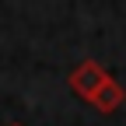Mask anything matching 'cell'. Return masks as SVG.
<instances>
[{"label": "cell", "instance_id": "obj_2", "mask_svg": "<svg viewBox=\"0 0 126 126\" xmlns=\"http://www.w3.org/2000/svg\"><path fill=\"white\" fill-rule=\"evenodd\" d=\"M123 102H126V88L116 81L112 74H109V81H105L98 91H94V98H91V105L98 109L102 116H112V112H119V105H123Z\"/></svg>", "mask_w": 126, "mask_h": 126}, {"label": "cell", "instance_id": "obj_3", "mask_svg": "<svg viewBox=\"0 0 126 126\" xmlns=\"http://www.w3.org/2000/svg\"><path fill=\"white\" fill-rule=\"evenodd\" d=\"M11 126H21V123H11Z\"/></svg>", "mask_w": 126, "mask_h": 126}, {"label": "cell", "instance_id": "obj_1", "mask_svg": "<svg viewBox=\"0 0 126 126\" xmlns=\"http://www.w3.org/2000/svg\"><path fill=\"white\" fill-rule=\"evenodd\" d=\"M105 81H109V70L98 60H84V63H77V67L70 70V88H74L77 98H84V102H91L94 91H98Z\"/></svg>", "mask_w": 126, "mask_h": 126}]
</instances>
